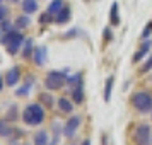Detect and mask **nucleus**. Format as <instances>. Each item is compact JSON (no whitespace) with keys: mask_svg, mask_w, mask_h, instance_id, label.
<instances>
[{"mask_svg":"<svg viewBox=\"0 0 152 145\" xmlns=\"http://www.w3.org/2000/svg\"><path fill=\"white\" fill-rule=\"evenodd\" d=\"M62 9H63V0H53V2H50V5H48V12L51 15H56Z\"/></svg>","mask_w":152,"mask_h":145,"instance_id":"obj_18","label":"nucleus"},{"mask_svg":"<svg viewBox=\"0 0 152 145\" xmlns=\"http://www.w3.org/2000/svg\"><path fill=\"white\" fill-rule=\"evenodd\" d=\"M33 58H34L36 65H45V62H46V46H38V48H34Z\"/></svg>","mask_w":152,"mask_h":145,"instance_id":"obj_8","label":"nucleus"},{"mask_svg":"<svg viewBox=\"0 0 152 145\" xmlns=\"http://www.w3.org/2000/svg\"><path fill=\"white\" fill-rule=\"evenodd\" d=\"M58 140H60V137H55V138H53V142L48 144V145H58Z\"/></svg>","mask_w":152,"mask_h":145,"instance_id":"obj_30","label":"nucleus"},{"mask_svg":"<svg viewBox=\"0 0 152 145\" xmlns=\"http://www.w3.org/2000/svg\"><path fill=\"white\" fill-rule=\"evenodd\" d=\"M39 103H41L46 109H51V108H53V104H55V99H53V96H51V94H48V92H43V94H39Z\"/></svg>","mask_w":152,"mask_h":145,"instance_id":"obj_11","label":"nucleus"},{"mask_svg":"<svg viewBox=\"0 0 152 145\" xmlns=\"http://www.w3.org/2000/svg\"><path fill=\"white\" fill-rule=\"evenodd\" d=\"M4 84H5V79H2V77H0V90L4 89Z\"/></svg>","mask_w":152,"mask_h":145,"instance_id":"obj_31","label":"nucleus"},{"mask_svg":"<svg viewBox=\"0 0 152 145\" xmlns=\"http://www.w3.org/2000/svg\"><path fill=\"white\" fill-rule=\"evenodd\" d=\"M34 53V48H33V39L28 38V39H24V46H22V56L24 58H31Z\"/></svg>","mask_w":152,"mask_h":145,"instance_id":"obj_14","label":"nucleus"},{"mask_svg":"<svg viewBox=\"0 0 152 145\" xmlns=\"http://www.w3.org/2000/svg\"><path fill=\"white\" fill-rule=\"evenodd\" d=\"M113 82H115V77H108V80H106V85H104V101H106V103H110V99H111Z\"/></svg>","mask_w":152,"mask_h":145,"instance_id":"obj_20","label":"nucleus"},{"mask_svg":"<svg viewBox=\"0 0 152 145\" xmlns=\"http://www.w3.org/2000/svg\"><path fill=\"white\" fill-rule=\"evenodd\" d=\"M19 79H21V70H19V67H12V68L5 74V84H7L9 87L17 85Z\"/></svg>","mask_w":152,"mask_h":145,"instance_id":"obj_7","label":"nucleus"},{"mask_svg":"<svg viewBox=\"0 0 152 145\" xmlns=\"http://www.w3.org/2000/svg\"><path fill=\"white\" fill-rule=\"evenodd\" d=\"M7 118L9 119H15V118H17V108H15V106L10 108V111L7 113Z\"/></svg>","mask_w":152,"mask_h":145,"instance_id":"obj_27","label":"nucleus"},{"mask_svg":"<svg viewBox=\"0 0 152 145\" xmlns=\"http://www.w3.org/2000/svg\"><path fill=\"white\" fill-rule=\"evenodd\" d=\"M151 118H152V114H151Z\"/></svg>","mask_w":152,"mask_h":145,"instance_id":"obj_36","label":"nucleus"},{"mask_svg":"<svg viewBox=\"0 0 152 145\" xmlns=\"http://www.w3.org/2000/svg\"><path fill=\"white\" fill-rule=\"evenodd\" d=\"M12 126L9 125L7 119H0V137H4V138H9L10 135H12Z\"/></svg>","mask_w":152,"mask_h":145,"instance_id":"obj_13","label":"nucleus"},{"mask_svg":"<svg viewBox=\"0 0 152 145\" xmlns=\"http://www.w3.org/2000/svg\"><path fill=\"white\" fill-rule=\"evenodd\" d=\"M80 123H82L80 116H72V118L69 119V121L65 123V126H63V130H62V131H63V135H65L67 138L74 137V133H75L77 128L80 126Z\"/></svg>","mask_w":152,"mask_h":145,"instance_id":"obj_6","label":"nucleus"},{"mask_svg":"<svg viewBox=\"0 0 152 145\" xmlns=\"http://www.w3.org/2000/svg\"><path fill=\"white\" fill-rule=\"evenodd\" d=\"M151 46H152V41H151V39H149V41L145 39V41L142 43V46H140V50H138L137 53L133 55V62H140V60H142V58H144V56L147 55V53H149V50H151Z\"/></svg>","mask_w":152,"mask_h":145,"instance_id":"obj_9","label":"nucleus"},{"mask_svg":"<svg viewBox=\"0 0 152 145\" xmlns=\"http://www.w3.org/2000/svg\"><path fill=\"white\" fill-rule=\"evenodd\" d=\"M22 41H24V36L21 34L19 29H10V31H7V34H4L2 39H0V43L7 48L9 55H15L19 46L22 44Z\"/></svg>","mask_w":152,"mask_h":145,"instance_id":"obj_2","label":"nucleus"},{"mask_svg":"<svg viewBox=\"0 0 152 145\" xmlns=\"http://www.w3.org/2000/svg\"><path fill=\"white\" fill-rule=\"evenodd\" d=\"M55 21L58 24H65L67 21H70V9L69 7H63L58 14L55 15Z\"/></svg>","mask_w":152,"mask_h":145,"instance_id":"obj_15","label":"nucleus"},{"mask_svg":"<svg viewBox=\"0 0 152 145\" xmlns=\"http://www.w3.org/2000/svg\"><path fill=\"white\" fill-rule=\"evenodd\" d=\"M149 70H152V55L149 56V60H147V62H145L144 65H142L140 72H142V74H145V72H149Z\"/></svg>","mask_w":152,"mask_h":145,"instance_id":"obj_24","label":"nucleus"},{"mask_svg":"<svg viewBox=\"0 0 152 145\" xmlns=\"http://www.w3.org/2000/svg\"><path fill=\"white\" fill-rule=\"evenodd\" d=\"M29 24H31V19H29L28 15H21V17H17L14 21V29H24V28H28Z\"/></svg>","mask_w":152,"mask_h":145,"instance_id":"obj_17","label":"nucleus"},{"mask_svg":"<svg viewBox=\"0 0 152 145\" xmlns=\"http://www.w3.org/2000/svg\"><path fill=\"white\" fill-rule=\"evenodd\" d=\"M67 77H69V68L62 70V72H48V75L45 79V87L50 90H58L62 89L63 85L67 84Z\"/></svg>","mask_w":152,"mask_h":145,"instance_id":"obj_3","label":"nucleus"},{"mask_svg":"<svg viewBox=\"0 0 152 145\" xmlns=\"http://www.w3.org/2000/svg\"><path fill=\"white\" fill-rule=\"evenodd\" d=\"M0 4H2V0H0Z\"/></svg>","mask_w":152,"mask_h":145,"instance_id":"obj_35","label":"nucleus"},{"mask_svg":"<svg viewBox=\"0 0 152 145\" xmlns=\"http://www.w3.org/2000/svg\"><path fill=\"white\" fill-rule=\"evenodd\" d=\"M58 108H60L62 113H72V111H74V104H72V101H69L67 97H60V99H58Z\"/></svg>","mask_w":152,"mask_h":145,"instance_id":"obj_12","label":"nucleus"},{"mask_svg":"<svg viewBox=\"0 0 152 145\" xmlns=\"http://www.w3.org/2000/svg\"><path fill=\"white\" fill-rule=\"evenodd\" d=\"M67 84H69V85H74V87L82 85V77H80V74H75V75L67 77Z\"/></svg>","mask_w":152,"mask_h":145,"instance_id":"obj_22","label":"nucleus"},{"mask_svg":"<svg viewBox=\"0 0 152 145\" xmlns=\"http://www.w3.org/2000/svg\"><path fill=\"white\" fill-rule=\"evenodd\" d=\"M29 90H31V84H28V85H22L21 89L15 90V96H17V97H24V96H28V94H29Z\"/></svg>","mask_w":152,"mask_h":145,"instance_id":"obj_23","label":"nucleus"},{"mask_svg":"<svg viewBox=\"0 0 152 145\" xmlns=\"http://www.w3.org/2000/svg\"><path fill=\"white\" fill-rule=\"evenodd\" d=\"M0 34H2V28H0Z\"/></svg>","mask_w":152,"mask_h":145,"instance_id":"obj_33","label":"nucleus"},{"mask_svg":"<svg viewBox=\"0 0 152 145\" xmlns=\"http://www.w3.org/2000/svg\"><path fill=\"white\" fill-rule=\"evenodd\" d=\"M7 14H9V9L5 5H0V21L7 19Z\"/></svg>","mask_w":152,"mask_h":145,"instance_id":"obj_26","label":"nucleus"},{"mask_svg":"<svg viewBox=\"0 0 152 145\" xmlns=\"http://www.w3.org/2000/svg\"><path fill=\"white\" fill-rule=\"evenodd\" d=\"M51 19H53V15L50 14L48 10H46V12H45V14H43L41 17H39V22H41V24H48V22L51 21Z\"/></svg>","mask_w":152,"mask_h":145,"instance_id":"obj_25","label":"nucleus"},{"mask_svg":"<svg viewBox=\"0 0 152 145\" xmlns=\"http://www.w3.org/2000/svg\"><path fill=\"white\" fill-rule=\"evenodd\" d=\"M104 38H106V39H111V31H110V29H106V31H104Z\"/></svg>","mask_w":152,"mask_h":145,"instance_id":"obj_29","label":"nucleus"},{"mask_svg":"<svg viewBox=\"0 0 152 145\" xmlns=\"http://www.w3.org/2000/svg\"><path fill=\"white\" fill-rule=\"evenodd\" d=\"M151 33H152V28H151V26H147V28L144 29V33H142V38H144V39H147V38L151 36Z\"/></svg>","mask_w":152,"mask_h":145,"instance_id":"obj_28","label":"nucleus"},{"mask_svg":"<svg viewBox=\"0 0 152 145\" xmlns=\"http://www.w3.org/2000/svg\"><path fill=\"white\" fill-rule=\"evenodd\" d=\"M22 145H29V144H22Z\"/></svg>","mask_w":152,"mask_h":145,"instance_id":"obj_34","label":"nucleus"},{"mask_svg":"<svg viewBox=\"0 0 152 145\" xmlns=\"http://www.w3.org/2000/svg\"><path fill=\"white\" fill-rule=\"evenodd\" d=\"M110 24H111V26H120V15H118V4H116V2H115V4L111 5Z\"/></svg>","mask_w":152,"mask_h":145,"instance_id":"obj_16","label":"nucleus"},{"mask_svg":"<svg viewBox=\"0 0 152 145\" xmlns=\"http://www.w3.org/2000/svg\"><path fill=\"white\" fill-rule=\"evenodd\" d=\"M133 140L137 145H151L152 144V128L151 125L147 123H140L135 128V133H133Z\"/></svg>","mask_w":152,"mask_h":145,"instance_id":"obj_5","label":"nucleus"},{"mask_svg":"<svg viewBox=\"0 0 152 145\" xmlns=\"http://www.w3.org/2000/svg\"><path fill=\"white\" fill-rule=\"evenodd\" d=\"M132 104L135 106V109H138L140 113H152V94L147 90H140L135 92L132 96Z\"/></svg>","mask_w":152,"mask_h":145,"instance_id":"obj_4","label":"nucleus"},{"mask_svg":"<svg viewBox=\"0 0 152 145\" xmlns=\"http://www.w3.org/2000/svg\"><path fill=\"white\" fill-rule=\"evenodd\" d=\"M22 10L26 14H34L38 10V2L36 0H22Z\"/></svg>","mask_w":152,"mask_h":145,"instance_id":"obj_10","label":"nucleus"},{"mask_svg":"<svg viewBox=\"0 0 152 145\" xmlns=\"http://www.w3.org/2000/svg\"><path fill=\"white\" fill-rule=\"evenodd\" d=\"M22 119L29 126H38L45 121V106L41 103H31L22 111Z\"/></svg>","mask_w":152,"mask_h":145,"instance_id":"obj_1","label":"nucleus"},{"mask_svg":"<svg viewBox=\"0 0 152 145\" xmlns=\"http://www.w3.org/2000/svg\"><path fill=\"white\" fill-rule=\"evenodd\" d=\"M34 145H48V133L45 130L38 131L34 135Z\"/></svg>","mask_w":152,"mask_h":145,"instance_id":"obj_21","label":"nucleus"},{"mask_svg":"<svg viewBox=\"0 0 152 145\" xmlns=\"http://www.w3.org/2000/svg\"><path fill=\"white\" fill-rule=\"evenodd\" d=\"M72 101L77 104H80L84 101V90H82V85H79V87H74L72 89Z\"/></svg>","mask_w":152,"mask_h":145,"instance_id":"obj_19","label":"nucleus"},{"mask_svg":"<svg viewBox=\"0 0 152 145\" xmlns=\"http://www.w3.org/2000/svg\"><path fill=\"white\" fill-rule=\"evenodd\" d=\"M82 145H91V140H87V138H86V140L82 142Z\"/></svg>","mask_w":152,"mask_h":145,"instance_id":"obj_32","label":"nucleus"}]
</instances>
